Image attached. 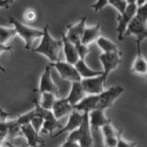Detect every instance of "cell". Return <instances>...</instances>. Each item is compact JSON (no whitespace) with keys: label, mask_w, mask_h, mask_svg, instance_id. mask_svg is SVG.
<instances>
[{"label":"cell","mask_w":147,"mask_h":147,"mask_svg":"<svg viewBox=\"0 0 147 147\" xmlns=\"http://www.w3.org/2000/svg\"><path fill=\"white\" fill-rule=\"evenodd\" d=\"M101 133L103 138H108V137H113V136H117L119 133V131H117L114 126L112 124V121L107 123L106 125H104L101 128H100Z\"/></svg>","instance_id":"f1b7e54d"},{"label":"cell","mask_w":147,"mask_h":147,"mask_svg":"<svg viewBox=\"0 0 147 147\" xmlns=\"http://www.w3.org/2000/svg\"><path fill=\"white\" fill-rule=\"evenodd\" d=\"M74 110V107L67 101V100L65 98L62 99H56L53 107L51 109V112L53 113V115L55 116V118L59 120L61 118L69 115L72 111Z\"/></svg>","instance_id":"9a60e30c"},{"label":"cell","mask_w":147,"mask_h":147,"mask_svg":"<svg viewBox=\"0 0 147 147\" xmlns=\"http://www.w3.org/2000/svg\"><path fill=\"white\" fill-rule=\"evenodd\" d=\"M8 130H9V120L0 122V145H2V144L8 138Z\"/></svg>","instance_id":"1f68e13d"},{"label":"cell","mask_w":147,"mask_h":147,"mask_svg":"<svg viewBox=\"0 0 147 147\" xmlns=\"http://www.w3.org/2000/svg\"><path fill=\"white\" fill-rule=\"evenodd\" d=\"M99 59L103 67L102 76L104 80L107 81L109 74L115 70L120 64L122 60V53L119 50L110 53H102L99 56Z\"/></svg>","instance_id":"3957f363"},{"label":"cell","mask_w":147,"mask_h":147,"mask_svg":"<svg viewBox=\"0 0 147 147\" xmlns=\"http://www.w3.org/2000/svg\"><path fill=\"white\" fill-rule=\"evenodd\" d=\"M32 127L34 128V130L40 135L42 127V124H43V118L40 115H36L30 121V123Z\"/></svg>","instance_id":"836d02e7"},{"label":"cell","mask_w":147,"mask_h":147,"mask_svg":"<svg viewBox=\"0 0 147 147\" xmlns=\"http://www.w3.org/2000/svg\"><path fill=\"white\" fill-rule=\"evenodd\" d=\"M137 55L132 62L131 72L138 76H146L147 74V61L141 54L140 46H137Z\"/></svg>","instance_id":"ffe728a7"},{"label":"cell","mask_w":147,"mask_h":147,"mask_svg":"<svg viewBox=\"0 0 147 147\" xmlns=\"http://www.w3.org/2000/svg\"><path fill=\"white\" fill-rule=\"evenodd\" d=\"M107 2L108 5H112L118 11L119 14H122L127 6L126 0H107Z\"/></svg>","instance_id":"4dcf8cb0"},{"label":"cell","mask_w":147,"mask_h":147,"mask_svg":"<svg viewBox=\"0 0 147 147\" xmlns=\"http://www.w3.org/2000/svg\"><path fill=\"white\" fill-rule=\"evenodd\" d=\"M7 1H9V2H10L11 4H13V3H14V2L16 1V0H7Z\"/></svg>","instance_id":"7bdbcfd3"},{"label":"cell","mask_w":147,"mask_h":147,"mask_svg":"<svg viewBox=\"0 0 147 147\" xmlns=\"http://www.w3.org/2000/svg\"><path fill=\"white\" fill-rule=\"evenodd\" d=\"M76 50H77L80 59L85 60V58L90 52V49L88 48V46L84 45L82 42H79V43L76 44Z\"/></svg>","instance_id":"e575fe53"},{"label":"cell","mask_w":147,"mask_h":147,"mask_svg":"<svg viewBox=\"0 0 147 147\" xmlns=\"http://www.w3.org/2000/svg\"><path fill=\"white\" fill-rule=\"evenodd\" d=\"M61 42H62V48H63V52L65 55V59L67 62L75 65L78 60L80 59L76 45L73 44L71 42H69L67 37L65 36V34H61Z\"/></svg>","instance_id":"5bb4252c"},{"label":"cell","mask_w":147,"mask_h":147,"mask_svg":"<svg viewBox=\"0 0 147 147\" xmlns=\"http://www.w3.org/2000/svg\"><path fill=\"white\" fill-rule=\"evenodd\" d=\"M107 5H108L107 0H97V2L95 4L92 5L91 7L94 9V11L95 12H98V11H102Z\"/></svg>","instance_id":"74e56055"},{"label":"cell","mask_w":147,"mask_h":147,"mask_svg":"<svg viewBox=\"0 0 147 147\" xmlns=\"http://www.w3.org/2000/svg\"><path fill=\"white\" fill-rule=\"evenodd\" d=\"M125 88L121 86H113L108 89L104 90L101 94H99L97 109L104 110L112 107L115 100L119 98V96L124 93Z\"/></svg>","instance_id":"277c9868"},{"label":"cell","mask_w":147,"mask_h":147,"mask_svg":"<svg viewBox=\"0 0 147 147\" xmlns=\"http://www.w3.org/2000/svg\"><path fill=\"white\" fill-rule=\"evenodd\" d=\"M38 14L34 8H27L24 10L23 14V18L26 23L33 24L37 20Z\"/></svg>","instance_id":"f546056e"},{"label":"cell","mask_w":147,"mask_h":147,"mask_svg":"<svg viewBox=\"0 0 147 147\" xmlns=\"http://www.w3.org/2000/svg\"><path fill=\"white\" fill-rule=\"evenodd\" d=\"M16 35L17 32L14 28H5L0 26V44L6 45V43Z\"/></svg>","instance_id":"d4e9b609"},{"label":"cell","mask_w":147,"mask_h":147,"mask_svg":"<svg viewBox=\"0 0 147 147\" xmlns=\"http://www.w3.org/2000/svg\"><path fill=\"white\" fill-rule=\"evenodd\" d=\"M86 20L87 18L83 17L79 20L78 23L69 24L67 27V33L65 34V36L73 44L76 45L81 42L84 30L86 28Z\"/></svg>","instance_id":"8fae6325"},{"label":"cell","mask_w":147,"mask_h":147,"mask_svg":"<svg viewBox=\"0 0 147 147\" xmlns=\"http://www.w3.org/2000/svg\"><path fill=\"white\" fill-rule=\"evenodd\" d=\"M98 100L99 95H86L74 107V110H76L82 113H89L91 111L97 109Z\"/></svg>","instance_id":"e0dca14e"},{"label":"cell","mask_w":147,"mask_h":147,"mask_svg":"<svg viewBox=\"0 0 147 147\" xmlns=\"http://www.w3.org/2000/svg\"><path fill=\"white\" fill-rule=\"evenodd\" d=\"M22 130L21 125H18L16 120H9V130H8V138L13 140L17 138L22 137Z\"/></svg>","instance_id":"484cf974"},{"label":"cell","mask_w":147,"mask_h":147,"mask_svg":"<svg viewBox=\"0 0 147 147\" xmlns=\"http://www.w3.org/2000/svg\"><path fill=\"white\" fill-rule=\"evenodd\" d=\"M101 36L100 33V24H97L94 26L86 27L82 35V38L81 42L84 45L89 46L94 42H96V40Z\"/></svg>","instance_id":"44dd1931"},{"label":"cell","mask_w":147,"mask_h":147,"mask_svg":"<svg viewBox=\"0 0 147 147\" xmlns=\"http://www.w3.org/2000/svg\"><path fill=\"white\" fill-rule=\"evenodd\" d=\"M137 5L136 3H130L127 4V6L125 10V11L122 14H119L117 17L118 25L115 28V30L118 33V39L119 41H122L124 39V34L125 31L131 22V20L134 18L137 11Z\"/></svg>","instance_id":"52a82bcc"},{"label":"cell","mask_w":147,"mask_h":147,"mask_svg":"<svg viewBox=\"0 0 147 147\" xmlns=\"http://www.w3.org/2000/svg\"><path fill=\"white\" fill-rule=\"evenodd\" d=\"M82 119H83V113L76 110H73L72 113L69 114L67 124L64 126H61L55 134H53L51 136V138H56L63 133H69L71 131L77 130L81 125Z\"/></svg>","instance_id":"7c38bea8"},{"label":"cell","mask_w":147,"mask_h":147,"mask_svg":"<svg viewBox=\"0 0 147 147\" xmlns=\"http://www.w3.org/2000/svg\"><path fill=\"white\" fill-rule=\"evenodd\" d=\"M39 94H40V99L37 100V101H38V104L40 105V107L45 110L51 111L53 105H54L55 100L57 99V96H55L54 94L49 93V92H43Z\"/></svg>","instance_id":"cb8c5ba5"},{"label":"cell","mask_w":147,"mask_h":147,"mask_svg":"<svg viewBox=\"0 0 147 147\" xmlns=\"http://www.w3.org/2000/svg\"><path fill=\"white\" fill-rule=\"evenodd\" d=\"M86 93L81 84V82H71V89L70 92L65 99L67 101L74 107L78 102H80L85 96Z\"/></svg>","instance_id":"ac0fdd59"},{"label":"cell","mask_w":147,"mask_h":147,"mask_svg":"<svg viewBox=\"0 0 147 147\" xmlns=\"http://www.w3.org/2000/svg\"><path fill=\"white\" fill-rule=\"evenodd\" d=\"M42 36L41 37L40 44L32 49L33 52L41 54L49 60L50 62L59 61V52L62 47L61 40H56L52 37L49 33V26L46 24L42 29Z\"/></svg>","instance_id":"6da1fadb"},{"label":"cell","mask_w":147,"mask_h":147,"mask_svg":"<svg viewBox=\"0 0 147 147\" xmlns=\"http://www.w3.org/2000/svg\"><path fill=\"white\" fill-rule=\"evenodd\" d=\"M144 4H147V0H137L136 1L137 6H141Z\"/></svg>","instance_id":"60d3db41"},{"label":"cell","mask_w":147,"mask_h":147,"mask_svg":"<svg viewBox=\"0 0 147 147\" xmlns=\"http://www.w3.org/2000/svg\"><path fill=\"white\" fill-rule=\"evenodd\" d=\"M49 65L51 67H54L58 72L60 77L65 81L75 82H81L82 80L76 68L75 67V65H72L67 61H62L60 60L55 62H50Z\"/></svg>","instance_id":"5b68a950"},{"label":"cell","mask_w":147,"mask_h":147,"mask_svg":"<svg viewBox=\"0 0 147 147\" xmlns=\"http://www.w3.org/2000/svg\"><path fill=\"white\" fill-rule=\"evenodd\" d=\"M96 43L98 47L103 51V53H110L119 50L118 46L115 42L102 35L96 40Z\"/></svg>","instance_id":"603a6c76"},{"label":"cell","mask_w":147,"mask_h":147,"mask_svg":"<svg viewBox=\"0 0 147 147\" xmlns=\"http://www.w3.org/2000/svg\"><path fill=\"white\" fill-rule=\"evenodd\" d=\"M0 122H1V121H0Z\"/></svg>","instance_id":"f6af8a7d"},{"label":"cell","mask_w":147,"mask_h":147,"mask_svg":"<svg viewBox=\"0 0 147 147\" xmlns=\"http://www.w3.org/2000/svg\"><path fill=\"white\" fill-rule=\"evenodd\" d=\"M6 146H7V147H18V146L14 145L11 142H7V143H6ZM19 147H29V146H27V145H24V146H19ZM40 147H42V146H40Z\"/></svg>","instance_id":"b9f144b4"},{"label":"cell","mask_w":147,"mask_h":147,"mask_svg":"<svg viewBox=\"0 0 147 147\" xmlns=\"http://www.w3.org/2000/svg\"><path fill=\"white\" fill-rule=\"evenodd\" d=\"M59 147H81L78 143L77 130L69 132L65 141Z\"/></svg>","instance_id":"4316f807"},{"label":"cell","mask_w":147,"mask_h":147,"mask_svg":"<svg viewBox=\"0 0 147 147\" xmlns=\"http://www.w3.org/2000/svg\"><path fill=\"white\" fill-rule=\"evenodd\" d=\"M105 83L106 81L102 75L81 80V84L87 95H99L105 90Z\"/></svg>","instance_id":"9c48e42d"},{"label":"cell","mask_w":147,"mask_h":147,"mask_svg":"<svg viewBox=\"0 0 147 147\" xmlns=\"http://www.w3.org/2000/svg\"><path fill=\"white\" fill-rule=\"evenodd\" d=\"M9 23L13 26L16 30L17 35H18L24 41V49H30L34 42L41 38L42 36V30H40L36 28H32L27 24H24L18 20H17L14 17L10 16Z\"/></svg>","instance_id":"7a4b0ae2"},{"label":"cell","mask_w":147,"mask_h":147,"mask_svg":"<svg viewBox=\"0 0 147 147\" xmlns=\"http://www.w3.org/2000/svg\"><path fill=\"white\" fill-rule=\"evenodd\" d=\"M11 4L7 0H0V8H9Z\"/></svg>","instance_id":"ab89813d"},{"label":"cell","mask_w":147,"mask_h":147,"mask_svg":"<svg viewBox=\"0 0 147 147\" xmlns=\"http://www.w3.org/2000/svg\"><path fill=\"white\" fill-rule=\"evenodd\" d=\"M51 67L48 64L45 66L44 71L42 72L40 81H39V87L36 90L39 94L43 92H49L54 94L55 96H59V88L52 80L51 76Z\"/></svg>","instance_id":"30bf717a"},{"label":"cell","mask_w":147,"mask_h":147,"mask_svg":"<svg viewBox=\"0 0 147 147\" xmlns=\"http://www.w3.org/2000/svg\"><path fill=\"white\" fill-rule=\"evenodd\" d=\"M61 127V124L55 118L52 112L49 110H46L43 114V124L40 134L49 133L50 136H52L54 134V131L56 129H60Z\"/></svg>","instance_id":"2e32d148"},{"label":"cell","mask_w":147,"mask_h":147,"mask_svg":"<svg viewBox=\"0 0 147 147\" xmlns=\"http://www.w3.org/2000/svg\"><path fill=\"white\" fill-rule=\"evenodd\" d=\"M13 50V47L11 46H7V45H5V44H0V55L4 52H11ZM0 70L2 72L5 73L6 72V69H5L1 65H0Z\"/></svg>","instance_id":"f35d334b"},{"label":"cell","mask_w":147,"mask_h":147,"mask_svg":"<svg viewBox=\"0 0 147 147\" xmlns=\"http://www.w3.org/2000/svg\"><path fill=\"white\" fill-rule=\"evenodd\" d=\"M78 143L81 147H94V138L90 128L88 113H83V119L77 129Z\"/></svg>","instance_id":"ba28073f"},{"label":"cell","mask_w":147,"mask_h":147,"mask_svg":"<svg viewBox=\"0 0 147 147\" xmlns=\"http://www.w3.org/2000/svg\"><path fill=\"white\" fill-rule=\"evenodd\" d=\"M37 115V112L36 110V108L30 110V112L26 113H24L22 115H20L18 119H16V122L20 125H26V124H30L31 119L36 116Z\"/></svg>","instance_id":"83f0119b"},{"label":"cell","mask_w":147,"mask_h":147,"mask_svg":"<svg viewBox=\"0 0 147 147\" xmlns=\"http://www.w3.org/2000/svg\"><path fill=\"white\" fill-rule=\"evenodd\" d=\"M119 133H118L117 136L108 137V138H103V142H104L105 147H116L117 146V144H118Z\"/></svg>","instance_id":"8d00e7d4"},{"label":"cell","mask_w":147,"mask_h":147,"mask_svg":"<svg viewBox=\"0 0 147 147\" xmlns=\"http://www.w3.org/2000/svg\"><path fill=\"white\" fill-rule=\"evenodd\" d=\"M75 67L76 68L79 76L82 79L94 77V76H98L102 75V71L94 70V69L90 68L87 65L85 60H82V59L78 60V61L75 64Z\"/></svg>","instance_id":"7402d4cb"},{"label":"cell","mask_w":147,"mask_h":147,"mask_svg":"<svg viewBox=\"0 0 147 147\" xmlns=\"http://www.w3.org/2000/svg\"><path fill=\"white\" fill-rule=\"evenodd\" d=\"M21 130L23 137L25 138L27 142V146L29 147H40L42 146V144L40 142L39 134L34 130L30 124H26L21 125Z\"/></svg>","instance_id":"d6986e66"},{"label":"cell","mask_w":147,"mask_h":147,"mask_svg":"<svg viewBox=\"0 0 147 147\" xmlns=\"http://www.w3.org/2000/svg\"><path fill=\"white\" fill-rule=\"evenodd\" d=\"M129 36H134L137 46H140V43L147 38V24L134 16L125 31L124 38Z\"/></svg>","instance_id":"8992f818"},{"label":"cell","mask_w":147,"mask_h":147,"mask_svg":"<svg viewBox=\"0 0 147 147\" xmlns=\"http://www.w3.org/2000/svg\"><path fill=\"white\" fill-rule=\"evenodd\" d=\"M116 147H137V143L132 141H128L122 136V131H119L118 137V144Z\"/></svg>","instance_id":"d590c367"},{"label":"cell","mask_w":147,"mask_h":147,"mask_svg":"<svg viewBox=\"0 0 147 147\" xmlns=\"http://www.w3.org/2000/svg\"><path fill=\"white\" fill-rule=\"evenodd\" d=\"M135 16L142 22L147 24V4H144L141 6H138Z\"/></svg>","instance_id":"d6a6232c"},{"label":"cell","mask_w":147,"mask_h":147,"mask_svg":"<svg viewBox=\"0 0 147 147\" xmlns=\"http://www.w3.org/2000/svg\"><path fill=\"white\" fill-rule=\"evenodd\" d=\"M0 147H7V146H2V145H0Z\"/></svg>","instance_id":"ee69618b"},{"label":"cell","mask_w":147,"mask_h":147,"mask_svg":"<svg viewBox=\"0 0 147 147\" xmlns=\"http://www.w3.org/2000/svg\"><path fill=\"white\" fill-rule=\"evenodd\" d=\"M105 112L104 110L95 109L88 113V120L92 131H99L104 125L111 121V119L106 116Z\"/></svg>","instance_id":"4fadbf2b"}]
</instances>
